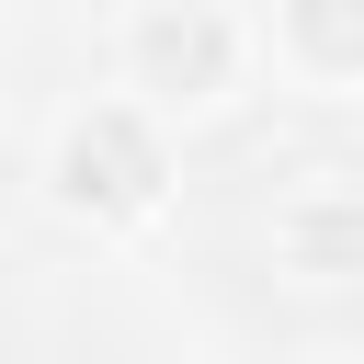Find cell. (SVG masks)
Segmentation results:
<instances>
[{
	"mask_svg": "<svg viewBox=\"0 0 364 364\" xmlns=\"http://www.w3.org/2000/svg\"><path fill=\"white\" fill-rule=\"evenodd\" d=\"M57 193H68V205H91V216H136V205L159 193V136H148L125 102L80 114V125H68V148H57Z\"/></svg>",
	"mask_w": 364,
	"mask_h": 364,
	"instance_id": "obj_1",
	"label": "cell"
},
{
	"mask_svg": "<svg viewBox=\"0 0 364 364\" xmlns=\"http://www.w3.org/2000/svg\"><path fill=\"white\" fill-rule=\"evenodd\" d=\"M228 57H239V34L216 23V11H148L136 23V80L159 91V102H205V91H228Z\"/></svg>",
	"mask_w": 364,
	"mask_h": 364,
	"instance_id": "obj_2",
	"label": "cell"
},
{
	"mask_svg": "<svg viewBox=\"0 0 364 364\" xmlns=\"http://www.w3.org/2000/svg\"><path fill=\"white\" fill-rule=\"evenodd\" d=\"M284 34L307 68H364V0H284Z\"/></svg>",
	"mask_w": 364,
	"mask_h": 364,
	"instance_id": "obj_3",
	"label": "cell"
}]
</instances>
